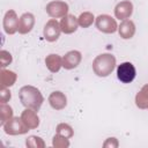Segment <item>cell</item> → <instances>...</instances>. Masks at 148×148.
<instances>
[{
    "label": "cell",
    "mask_w": 148,
    "mask_h": 148,
    "mask_svg": "<svg viewBox=\"0 0 148 148\" xmlns=\"http://www.w3.org/2000/svg\"><path fill=\"white\" fill-rule=\"evenodd\" d=\"M135 105L141 109H148V84H145L135 95Z\"/></svg>",
    "instance_id": "cell-18"
},
{
    "label": "cell",
    "mask_w": 148,
    "mask_h": 148,
    "mask_svg": "<svg viewBox=\"0 0 148 148\" xmlns=\"http://www.w3.org/2000/svg\"><path fill=\"white\" fill-rule=\"evenodd\" d=\"M116 68V57L111 53L98 54L92 61V71L99 77L109 76Z\"/></svg>",
    "instance_id": "cell-2"
},
{
    "label": "cell",
    "mask_w": 148,
    "mask_h": 148,
    "mask_svg": "<svg viewBox=\"0 0 148 148\" xmlns=\"http://www.w3.org/2000/svg\"><path fill=\"white\" fill-rule=\"evenodd\" d=\"M61 28H60V22H58L56 18H51L46 22V24L44 25V30H43V35L45 40L53 43L56 40H58L60 34H61Z\"/></svg>",
    "instance_id": "cell-7"
},
{
    "label": "cell",
    "mask_w": 148,
    "mask_h": 148,
    "mask_svg": "<svg viewBox=\"0 0 148 148\" xmlns=\"http://www.w3.org/2000/svg\"><path fill=\"white\" fill-rule=\"evenodd\" d=\"M16 79H17V75L15 72L1 68V71H0V87L9 88V87L15 84Z\"/></svg>",
    "instance_id": "cell-17"
},
{
    "label": "cell",
    "mask_w": 148,
    "mask_h": 148,
    "mask_svg": "<svg viewBox=\"0 0 148 148\" xmlns=\"http://www.w3.org/2000/svg\"><path fill=\"white\" fill-rule=\"evenodd\" d=\"M45 65L51 73H58L62 67V58L59 54L51 53L45 58Z\"/></svg>",
    "instance_id": "cell-16"
},
{
    "label": "cell",
    "mask_w": 148,
    "mask_h": 148,
    "mask_svg": "<svg viewBox=\"0 0 148 148\" xmlns=\"http://www.w3.org/2000/svg\"><path fill=\"white\" fill-rule=\"evenodd\" d=\"M52 146L56 148H68L69 147V140L62 135L56 134L52 139Z\"/></svg>",
    "instance_id": "cell-23"
},
{
    "label": "cell",
    "mask_w": 148,
    "mask_h": 148,
    "mask_svg": "<svg viewBox=\"0 0 148 148\" xmlns=\"http://www.w3.org/2000/svg\"><path fill=\"white\" fill-rule=\"evenodd\" d=\"M56 131H57V134L62 135V136H65V138H67V139H71V138L74 135V130L72 128L71 125H68V124H66V123H60V124H58Z\"/></svg>",
    "instance_id": "cell-21"
},
{
    "label": "cell",
    "mask_w": 148,
    "mask_h": 148,
    "mask_svg": "<svg viewBox=\"0 0 148 148\" xmlns=\"http://www.w3.org/2000/svg\"><path fill=\"white\" fill-rule=\"evenodd\" d=\"M35 25V16L31 13H23L18 18L17 31L21 35L29 34Z\"/></svg>",
    "instance_id": "cell-10"
},
{
    "label": "cell",
    "mask_w": 148,
    "mask_h": 148,
    "mask_svg": "<svg viewBox=\"0 0 148 148\" xmlns=\"http://www.w3.org/2000/svg\"><path fill=\"white\" fill-rule=\"evenodd\" d=\"M136 75V71L135 67L132 62L130 61H125L121 62L120 65H118L117 67V77L120 82L123 83H131Z\"/></svg>",
    "instance_id": "cell-6"
},
{
    "label": "cell",
    "mask_w": 148,
    "mask_h": 148,
    "mask_svg": "<svg viewBox=\"0 0 148 148\" xmlns=\"http://www.w3.org/2000/svg\"><path fill=\"white\" fill-rule=\"evenodd\" d=\"M13 118V109L6 103L0 104V125L3 126L9 119Z\"/></svg>",
    "instance_id": "cell-19"
},
{
    "label": "cell",
    "mask_w": 148,
    "mask_h": 148,
    "mask_svg": "<svg viewBox=\"0 0 148 148\" xmlns=\"http://www.w3.org/2000/svg\"><path fill=\"white\" fill-rule=\"evenodd\" d=\"M18 97L24 108L32 109L35 111H38L44 102L42 92L34 86H23L18 90Z\"/></svg>",
    "instance_id": "cell-1"
},
{
    "label": "cell",
    "mask_w": 148,
    "mask_h": 148,
    "mask_svg": "<svg viewBox=\"0 0 148 148\" xmlns=\"http://www.w3.org/2000/svg\"><path fill=\"white\" fill-rule=\"evenodd\" d=\"M133 14V3L130 0H123L114 7V16L118 20H127Z\"/></svg>",
    "instance_id": "cell-9"
},
{
    "label": "cell",
    "mask_w": 148,
    "mask_h": 148,
    "mask_svg": "<svg viewBox=\"0 0 148 148\" xmlns=\"http://www.w3.org/2000/svg\"><path fill=\"white\" fill-rule=\"evenodd\" d=\"M82 60V54L80 51L72 50L68 51L62 58V67L65 69H74L76 68Z\"/></svg>",
    "instance_id": "cell-11"
},
{
    "label": "cell",
    "mask_w": 148,
    "mask_h": 148,
    "mask_svg": "<svg viewBox=\"0 0 148 148\" xmlns=\"http://www.w3.org/2000/svg\"><path fill=\"white\" fill-rule=\"evenodd\" d=\"M49 103H50L52 109H54L57 111H60V110H64L67 106V97L64 92L57 90V91H53V92L50 94Z\"/></svg>",
    "instance_id": "cell-12"
},
{
    "label": "cell",
    "mask_w": 148,
    "mask_h": 148,
    "mask_svg": "<svg viewBox=\"0 0 148 148\" xmlns=\"http://www.w3.org/2000/svg\"><path fill=\"white\" fill-rule=\"evenodd\" d=\"M79 27V22H77V17H75L72 14H67L66 16H64L60 21V28L61 31L66 35H71L73 32H75L77 30Z\"/></svg>",
    "instance_id": "cell-13"
},
{
    "label": "cell",
    "mask_w": 148,
    "mask_h": 148,
    "mask_svg": "<svg viewBox=\"0 0 148 148\" xmlns=\"http://www.w3.org/2000/svg\"><path fill=\"white\" fill-rule=\"evenodd\" d=\"M10 97H12V94H10L9 89H7L6 87H0V103L9 102Z\"/></svg>",
    "instance_id": "cell-25"
},
{
    "label": "cell",
    "mask_w": 148,
    "mask_h": 148,
    "mask_svg": "<svg viewBox=\"0 0 148 148\" xmlns=\"http://www.w3.org/2000/svg\"><path fill=\"white\" fill-rule=\"evenodd\" d=\"M3 131L8 135H22L25 134L30 128L23 123L22 118L20 117H13L9 119L3 126Z\"/></svg>",
    "instance_id": "cell-4"
},
{
    "label": "cell",
    "mask_w": 148,
    "mask_h": 148,
    "mask_svg": "<svg viewBox=\"0 0 148 148\" xmlns=\"http://www.w3.org/2000/svg\"><path fill=\"white\" fill-rule=\"evenodd\" d=\"M17 25H18V17L15 10L13 9L7 10L2 20V27L5 32L8 35H14L17 31Z\"/></svg>",
    "instance_id": "cell-8"
},
{
    "label": "cell",
    "mask_w": 148,
    "mask_h": 148,
    "mask_svg": "<svg viewBox=\"0 0 148 148\" xmlns=\"http://www.w3.org/2000/svg\"><path fill=\"white\" fill-rule=\"evenodd\" d=\"M95 18L96 17L94 16L92 13H90V12H83L77 17V22H79V25L81 28H89L94 23Z\"/></svg>",
    "instance_id": "cell-20"
},
{
    "label": "cell",
    "mask_w": 148,
    "mask_h": 148,
    "mask_svg": "<svg viewBox=\"0 0 148 148\" xmlns=\"http://www.w3.org/2000/svg\"><path fill=\"white\" fill-rule=\"evenodd\" d=\"M118 34L123 39H131L135 35V24L132 20H124L118 25Z\"/></svg>",
    "instance_id": "cell-15"
},
{
    "label": "cell",
    "mask_w": 148,
    "mask_h": 148,
    "mask_svg": "<svg viewBox=\"0 0 148 148\" xmlns=\"http://www.w3.org/2000/svg\"><path fill=\"white\" fill-rule=\"evenodd\" d=\"M12 61H13L12 54L8 51H6V50H1L0 51V67L1 68H5L8 65H10Z\"/></svg>",
    "instance_id": "cell-24"
},
{
    "label": "cell",
    "mask_w": 148,
    "mask_h": 148,
    "mask_svg": "<svg viewBox=\"0 0 148 148\" xmlns=\"http://www.w3.org/2000/svg\"><path fill=\"white\" fill-rule=\"evenodd\" d=\"M46 14L52 17V18H59V17H64L68 14L69 7L68 3L65 1H60V0H53L50 1L46 7H45Z\"/></svg>",
    "instance_id": "cell-5"
},
{
    "label": "cell",
    "mask_w": 148,
    "mask_h": 148,
    "mask_svg": "<svg viewBox=\"0 0 148 148\" xmlns=\"http://www.w3.org/2000/svg\"><path fill=\"white\" fill-rule=\"evenodd\" d=\"M25 146L29 148H44L45 142L42 138H39L37 135H30L25 140Z\"/></svg>",
    "instance_id": "cell-22"
},
{
    "label": "cell",
    "mask_w": 148,
    "mask_h": 148,
    "mask_svg": "<svg viewBox=\"0 0 148 148\" xmlns=\"http://www.w3.org/2000/svg\"><path fill=\"white\" fill-rule=\"evenodd\" d=\"M103 147L104 148H117V147H119V142L116 138H108L104 141Z\"/></svg>",
    "instance_id": "cell-26"
},
{
    "label": "cell",
    "mask_w": 148,
    "mask_h": 148,
    "mask_svg": "<svg viewBox=\"0 0 148 148\" xmlns=\"http://www.w3.org/2000/svg\"><path fill=\"white\" fill-rule=\"evenodd\" d=\"M21 118L23 120V123L30 128V130H35L39 126V117L37 114V111L32 110V109H27L22 111L21 113Z\"/></svg>",
    "instance_id": "cell-14"
},
{
    "label": "cell",
    "mask_w": 148,
    "mask_h": 148,
    "mask_svg": "<svg viewBox=\"0 0 148 148\" xmlns=\"http://www.w3.org/2000/svg\"><path fill=\"white\" fill-rule=\"evenodd\" d=\"M95 25L98 31L103 34H113L118 31V24L116 18L108 14H101L95 18Z\"/></svg>",
    "instance_id": "cell-3"
}]
</instances>
